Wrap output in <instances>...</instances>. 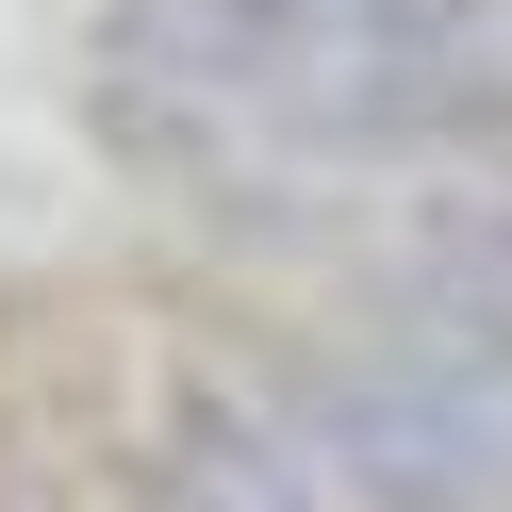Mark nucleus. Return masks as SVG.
Here are the masks:
<instances>
[{
    "mask_svg": "<svg viewBox=\"0 0 512 512\" xmlns=\"http://www.w3.org/2000/svg\"><path fill=\"white\" fill-rule=\"evenodd\" d=\"M133 479L166 512H347L314 430H298V397L265 380V347H182L149 380V463Z\"/></svg>",
    "mask_w": 512,
    "mask_h": 512,
    "instance_id": "1",
    "label": "nucleus"
},
{
    "mask_svg": "<svg viewBox=\"0 0 512 512\" xmlns=\"http://www.w3.org/2000/svg\"><path fill=\"white\" fill-rule=\"evenodd\" d=\"M331 314H364V331H512V166H446V182L364 199Z\"/></svg>",
    "mask_w": 512,
    "mask_h": 512,
    "instance_id": "2",
    "label": "nucleus"
},
{
    "mask_svg": "<svg viewBox=\"0 0 512 512\" xmlns=\"http://www.w3.org/2000/svg\"><path fill=\"white\" fill-rule=\"evenodd\" d=\"M116 512H166V496H149V479H133V496H116Z\"/></svg>",
    "mask_w": 512,
    "mask_h": 512,
    "instance_id": "3",
    "label": "nucleus"
}]
</instances>
